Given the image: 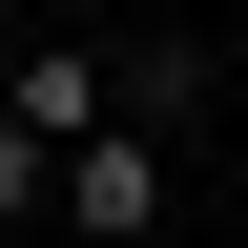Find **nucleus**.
Wrapping results in <instances>:
<instances>
[{
	"label": "nucleus",
	"instance_id": "3",
	"mask_svg": "<svg viewBox=\"0 0 248 248\" xmlns=\"http://www.w3.org/2000/svg\"><path fill=\"white\" fill-rule=\"evenodd\" d=\"M42 207H62V166H42V145H21V124H0V248L42 228Z\"/></svg>",
	"mask_w": 248,
	"mask_h": 248
},
{
	"label": "nucleus",
	"instance_id": "2",
	"mask_svg": "<svg viewBox=\"0 0 248 248\" xmlns=\"http://www.w3.org/2000/svg\"><path fill=\"white\" fill-rule=\"evenodd\" d=\"M0 124H21V145H83V124H124V42H21V83H0Z\"/></svg>",
	"mask_w": 248,
	"mask_h": 248
},
{
	"label": "nucleus",
	"instance_id": "1",
	"mask_svg": "<svg viewBox=\"0 0 248 248\" xmlns=\"http://www.w3.org/2000/svg\"><path fill=\"white\" fill-rule=\"evenodd\" d=\"M166 166H186L166 124H83V145H62V207H42V228H62V248H145V228H166Z\"/></svg>",
	"mask_w": 248,
	"mask_h": 248
}]
</instances>
